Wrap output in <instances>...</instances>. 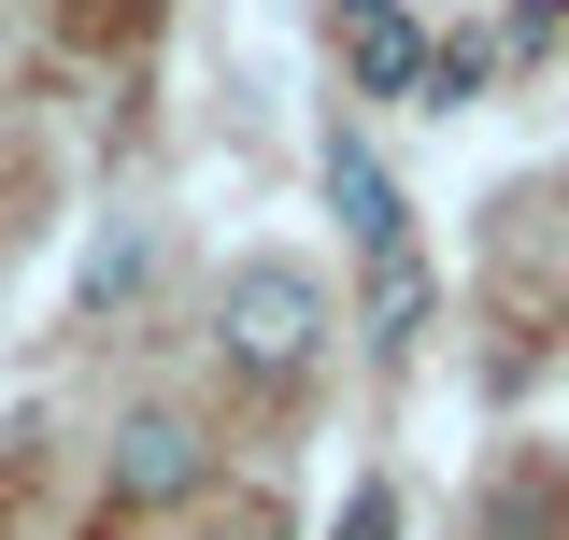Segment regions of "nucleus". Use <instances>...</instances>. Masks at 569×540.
I'll return each instance as SVG.
<instances>
[{"label":"nucleus","mask_w":569,"mask_h":540,"mask_svg":"<svg viewBox=\"0 0 569 540\" xmlns=\"http://www.w3.org/2000/svg\"><path fill=\"white\" fill-rule=\"evenodd\" d=\"M213 356H228L242 384H299V370L328 356V284L299 257H242L228 299H213Z\"/></svg>","instance_id":"1"},{"label":"nucleus","mask_w":569,"mask_h":540,"mask_svg":"<svg viewBox=\"0 0 569 540\" xmlns=\"http://www.w3.org/2000/svg\"><path fill=\"white\" fill-rule=\"evenodd\" d=\"M200 427H186V412H129V427H114V512H171V498H200Z\"/></svg>","instance_id":"2"},{"label":"nucleus","mask_w":569,"mask_h":540,"mask_svg":"<svg viewBox=\"0 0 569 540\" xmlns=\"http://www.w3.org/2000/svg\"><path fill=\"white\" fill-rule=\"evenodd\" d=\"M328 29H342V71H356V100H413V71H427V29H413V0H328Z\"/></svg>","instance_id":"3"},{"label":"nucleus","mask_w":569,"mask_h":540,"mask_svg":"<svg viewBox=\"0 0 569 540\" xmlns=\"http://www.w3.org/2000/svg\"><path fill=\"white\" fill-rule=\"evenodd\" d=\"M328 200H342L356 257H370V242H413V213H399V186H385V157H370L356 129H328Z\"/></svg>","instance_id":"4"},{"label":"nucleus","mask_w":569,"mask_h":540,"mask_svg":"<svg viewBox=\"0 0 569 540\" xmlns=\"http://www.w3.org/2000/svg\"><path fill=\"white\" fill-rule=\"evenodd\" d=\"M370 341H385V356L427 341V257L413 242H370Z\"/></svg>","instance_id":"5"},{"label":"nucleus","mask_w":569,"mask_h":540,"mask_svg":"<svg viewBox=\"0 0 569 540\" xmlns=\"http://www.w3.org/2000/svg\"><path fill=\"white\" fill-rule=\"evenodd\" d=\"M413 86H427V114H456V100L485 86V43H427V71H413Z\"/></svg>","instance_id":"6"},{"label":"nucleus","mask_w":569,"mask_h":540,"mask_svg":"<svg viewBox=\"0 0 569 540\" xmlns=\"http://www.w3.org/2000/svg\"><path fill=\"white\" fill-rule=\"evenodd\" d=\"M328 540H399V483H356V498H342V527H328Z\"/></svg>","instance_id":"7"},{"label":"nucleus","mask_w":569,"mask_h":540,"mask_svg":"<svg viewBox=\"0 0 569 540\" xmlns=\"http://www.w3.org/2000/svg\"><path fill=\"white\" fill-rule=\"evenodd\" d=\"M228 540H257V527H228Z\"/></svg>","instance_id":"8"}]
</instances>
